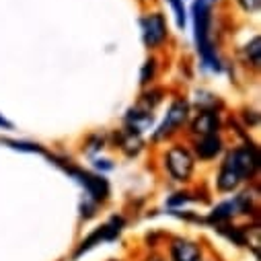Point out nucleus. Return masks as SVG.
<instances>
[{
    "label": "nucleus",
    "mask_w": 261,
    "mask_h": 261,
    "mask_svg": "<svg viewBox=\"0 0 261 261\" xmlns=\"http://www.w3.org/2000/svg\"><path fill=\"white\" fill-rule=\"evenodd\" d=\"M239 183H241V179H239L226 165H222L220 175H218V189H220V191H232Z\"/></svg>",
    "instance_id": "f8f14e48"
},
{
    "label": "nucleus",
    "mask_w": 261,
    "mask_h": 261,
    "mask_svg": "<svg viewBox=\"0 0 261 261\" xmlns=\"http://www.w3.org/2000/svg\"><path fill=\"white\" fill-rule=\"evenodd\" d=\"M220 148H222V142H220V138H218L216 134H212V136H202V138L198 140V144H195V152H198V156L204 159V161L214 159V156L220 152Z\"/></svg>",
    "instance_id": "1a4fd4ad"
},
{
    "label": "nucleus",
    "mask_w": 261,
    "mask_h": 261,
    "mask_svg": "<svg viewBox=\"0 0 261 261\" xmlns=\"http://www.w3.org/2000/svg\"><path fill=\"white\" fill-rule=\"evenodd\" d=\"M5 144H11L13 148H21V150H29V152H39L41 148L37 146V144H25V142H9V140H5Z\"/></svg>",
    "instance_id": "dca6fc26"
},
{
    "label": "nucleus",
    "mask_w": 261,
    "mask_h": 261,
    "mask_svg": "<svg viewBox=\"0 0 261 261\" xmlns=\"http://www.w3.org/2000/svg\"><path fill=\"white\" fill-rule=\"evenodd\" d=\"M127 125L136 134L148 129L152 125V113H150V109H132V111L127 113Z\"/></svg>",
    "instance_id": "9d476101"
},
{
    "label": "nucleus",
    "mask_w": 261,
    "mask_h": 261,
    "mask_svg": "<svg viewBox=\"0 0 261 261\" xmlns=\"http://www.w3.org/2000/svg\"><path fill=\"white\" fill-rule=\"evenodd\" d=\"M259 3H261V0H239V5H241L243 11H247V13H255V11L259 9Z\"/></svg>",
    "instance_id": "f3484780"
},
{
    "label": "nucleus",
    "mask_w": 261,
    "mask_h": 261,
    "mask_svg": "<svg viewBox=\"0 0 261 261\" xmlns=\"http://www.w3.org/2000/svg\"><path fill=\"white\" fill-rule=\"evenodd\" d=\"M187 103L185 101H175L171 107H169V113H167V117H165V121H163V125L159 127V132L154 134V138L156 140H161V138H165V136H169V134H173L175 129L179 127V125H183V121L187 119Z\"/></svg>",
    "instance_id": "39448f33"
},
{
    "label": "nucleus",
    "mask_w": 261,
    "mask_h": 261,
    "mask_svg": "<svg viewBox=\"0 0 261 261\" xmlns=\"http://www.w3.org/2000/svg\"><path fill=\"white\" fill-rule=\"evenodd\" d=\"M214 0H195L193 5V25H195V41H198V51L202 54L208 68L218 70V58L210 41V11Z\"/></svg>",
    "instance_id": "f257e3e1"
},
{
    "label": "nucleus",
    "mask_w": 261,
    "mask_h": 261,
    "mask_svg": "<svg viewBox=\"0 0 261 261\" xmlns=\"http://www.w3.org/2000/svg\"><path fill=\"white\" fill-rule=\"evenodd\" d=\"M154 68H156V62H154V60H148L146 66H144V70H142V83H144V85L150 83V79L154 76Z\"/></svg>",
    "instance_id": "2eb2a0df"
},
{
    "label": "nucleus",
    "mask_w": 261,
    "mask_h": 261,
    "mask_svg": "<svg viewBox=\"0 0 261 261\" xmlns=\"http://www.w3.org/2000/svg\"><path fill=\"white\" fill-rule=\"evenodd\" d=\"M121 148L125 154H138L140 148H142V140H140V134L132 132V129H127V132L121 136Z\"/></svg>",
    "instance_id": "9b49d317"
},
{
    "label": "nucleus",
    "mask_w": 261,
    "mask_h": 261,
    "mask_svg": "<svg viewBox=\"0 0 261 261\" xmlns=\"http://www.w3.org/2000/svg\"><path fill=\"white\" fill-rule=\"evenodd\" d=\"M241 181L243 179H249L255 175L257 167H259V156L255 152V148L251 146H243V148H237L228 154L226 163H224Z\"/></svg>",
    "instance_id": "f03ea898"
},
{
    "label": "nucleus",
    "mask_w": 261,
    "mask_h": 261,
    "mask_svg": "<svg viewBox=\"0 0 261 261\" xmlns=\"http://www.w3.org/2000/svg\"><path fill=\"white\" fill-rule=\"evenodd\" d=\"M259 37H255L253 41H251V45H247V56L251 54L253 58H251V62H253V66H259Z\"/></svg>",
    "instance_id": "4468645a"
},
{
    "label": "nucleus",
    "mask_w": 261,
    "mask_h": 261,
    "mask_svg": "<svg viewBox=\"0 0 261 261\" xmlns=\"http://www.w3.org/2000/svg\"><path fill=\"white\" fill-rule=\"evenodd\" d=\"M70 173L87 187V191L91 193V198L101 202L107 198V193H109V187H107V181L103 177H95V175H89V173H83V171H74L70 169Z\"/></svg>",
    "instance_id": "423d86ee"
},
{
    "label": "nucleus",
    "mask_w": 261,
    "mask_h": 261,
    "mask_svg": "<svg viewBox=\"0 0 261 261\" xmlns=\"http://www.w3.org/2000/svg\"><path fill=\"white\" fill-rule=\"evenodd\" d=\"M167 169L173 179L187 181L193 173V156L183 146H173L167 152Z\"/></svg>",
    "instance_id": "7ed1b4c3"
},
{
    "label": "nucleus",
    "mask_w": 261,
    "mask_h": 261,
    "mask_svg": "<svg viewBox=\"0 0 261 261\" xmlns=\"http://www.w3.org/2000/svg\"><path fill=\"white\" fill-rule=\"evenodd\" d=\"M0 127H7V129H11V127H13V123H11L7 117H3V113H0Z\"/></svg>",
    "instance_id": "a211bd4d"
},
{
    "label": "nucleus",
    "mask_w": 261,
    "mask_h": 261,
    "mask_svg": "<svg viewBox=\"0 0 261 261\" xmlns=\"http://www.w3.org/2000/svg\"><path fill=\"white\" fill-rule=\"evenodd\" d=\"M218 125H220L218 115H216L214 111L206 109V111H202L198 117L193 119L191 129H193L195 134H200V136H212V134L218 132Z\"/></svg>",
    "instance_id": "6e6552de"
},
{
    "label": "nucleus",
    "mask_w": 261,
    "mask_h": 261,
    "mask_svg": "<svg viewBox=\"0 0 261 261\" xmlns=\"http://www.w3.org/2000/svg\"><path fill=\"white\" fill-rule=\"evenodd\" d=\"M173 11H175V19H177V25L183 29L185 27V9H183V0H169Z\"/></svg>",
    "instance_id": "ddd939ff"
},
{
    "label": "nucleus",
    "mask_w": 261,
    "mask_h": 261,
    "mask_svg": "<svg viewBox=\"0 0 261 261\" xmlns=\"http://www.w3.org/2000/svg\"><path fill=\"white\" fill-rule=\"evenodd\" d=\"M171 257H173V261H200L202 253H200V247L195 243L177 239L171 245Z\"/></svg>",
    "instance_id": "0eeeda50"
},
{
    "label": "nucleus",
    "mask_w": 261,
    "mask_h": 261,
    "mask_svg": "<svg viewBox=\"0 0 261 261\" xmlns=\"http://www.w3.org/2000/svg\"><path fill=\"white\" fill-rule=\"evenodd\" d=\"M142 37L148 47H159L167 39V23L163 15L154 13L142 19Z\"/></svg>",
    "instance_id": "20e7f679"
}]
</instances>
